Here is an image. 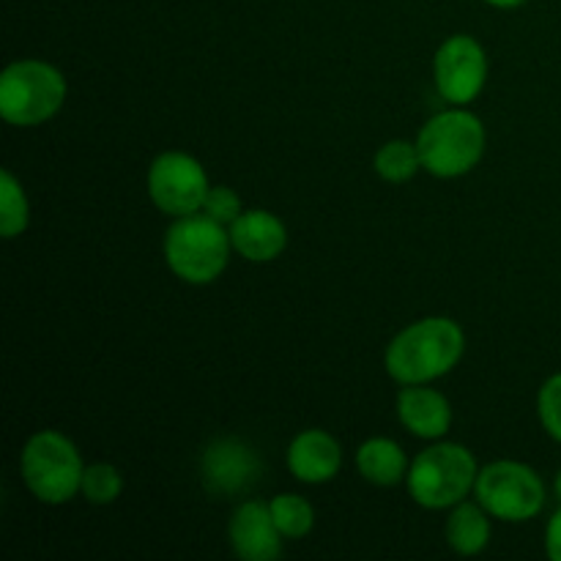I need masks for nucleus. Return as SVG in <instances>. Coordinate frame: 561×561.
Segmentation results:
<instances>
[{
  "label": "nucleus",
  "mask_w": 561,
  "mask_h": 561,
  "mask_svg": "<svg viewBox=\"0 0 561 561\" xmlns=\"http://www.w3.org/2000/svg\"><path fill=\"white\" fill-rule=\"evenodd\" d=\"M447 546L453 548L458 557H477L491 542V515L480 502H460L449 510L447 518Z\"/></svg>",
  "instance_id": "dca6fc26"
},
{
  "label": "nucleus",
  "mask_w": 561,
  "mask_h": 561,
  "mask_svg": "<svg viewBox=\"0 0 561 561\" xmlns=\"http://www.w3.org/2000/svg\"><path fill=\"white\" fill-rule=\"evenodd\" d=\"M546 553L553 561H561V507L551 515L546 526Z\"/></svg>",
  "instance_id": "5701e85b"
},
{
  "label": "nucleus",
  "mask_w": 561,
  "mask_h": 561,
  "mask_svg": "<svg viewBox=\"0 0 561 561\" xmlns=\"http://www.w3.org/2000/svg\"><path fill=\"white\" fill-rule=\"evenodd\" d=\"M164 263L186 285H211L222 277L233 255L230 230L197 211L173 219L164 233Z\"/></svg>",
  "instance_id": "7ed1b4c3"
},
{
  "label": "nucleus",
  "mask_w": 561,
  "mask_h": 561,
  "mask_svg": "<svg viewBox=\"0 0 561 561\" xmlns=\"http://www.w3.org/2000/svg\"><path fill=\"white\" fill-rule=\"evenodd\" d=\"M285 463L294 480L305 485H323V482H332L343 469V447L332 433L310 427L290 442Z\"/></svg>",
  "instance_id": "f8f14e48"
},
{
  "label": "nucleus",
  "mask_w": 561,
  "mask_h": 561,
  "mask_svg": "<svg viewBox=\"0 0 561 561\" xmlns=\"http://www.w3.org/2000/svg\"><path fill=\"white\" fill-rule=\"evenodd\" d=\"M230 548L241 561H274L283 553V540L268 502H241L228 526Z\"/></svg>",
  "instance_id": "9b49d317"
},
{
  "label": "nucleus",
  "mask_w": 561,
  "mask_h": 561,
  "mask_svg": "<svg viewBox=\"0 0 561 561\" xmlns=\"http://www.w3.org/2000/svg\"><path fill=\"white\" fill-rule=\"evenodd\" d=\"M373 168L387 184H405L422 170L420 148L411 140H389L373 157Z\"/></svg>",
  "instance_id": "a211bd4d"
},
{
  "label": "nucleus",
  "mask_w": 561,
  "mask_h": 561,
  "mask_svg": "<svg viewBox=\"0 0 561 561\" xmlns=\"http://www.w3.org/2000/svg\"><path fill=\"white\" fill-rule=\"evenodd\" d=\"M485 3L493 5V9H518L526 0H485Z\"/></svg>",
  "instance_id": "b1692460"
},
{
  "label": "nucleus",
  "mask_w": 561,
  "mask_h": 561,
  "mask_svg": "<svg viewBox=\"0 0 561 561\" xmlns=\"http://www.w3.org/2000/svg\"><path fill=\"white\" fill-rule=\"evenodd\" d=\"M66 77L58 66L38 58L14 60L0 75V115L16 129L47 124L64 110Z\"/></svg>",
  "instance_id": "39448f33"
},
{
  "label": "nucleus",
  "mask_w": 561,
  "mask_h": 561,
  "mask_svg": "<svg viewBox=\"0 0 561 561\" xmlns=\"http://www.w3.org/2000/svg\"><path fill=\"white\" fill-rule=\"evenodd\" d=\"M268 507H272L274 524L285 540H301L316 526V510L299 493H279L268 502Z\"/></svg>",
  "instance_id": "6ab92c4d"
},
{
  "label": "nucleus",
  "mask_w": 561,
  "mask_h": 561,
  "mask_svg": "<svg viewBox=\"0 0 561 561\" xmlns=\"http://www.w3.org/2000/svg\"><path fill=\"white\" fill-rule=\"evenodd\" d=\"M31 225V201L25 195V186L11 170L0 173V236L16 239Z\"/></svg>",
  "instance_id": "f3484780"
},
{
  "label": "nucleus",
  "mask_w": 561,
  "mask_h": 561,
  "mask_svg": "<svg viewBox=\"0 0 561 561\" xmlns=\"http://www.w3.org/2000/svg\"><path fill=\"white\" fill-rule=\"evenodd\" d=\"M398 420L411 436L438 442L453 427V405L438 389L427 383H411L398 392Z\"/></svg>",
  "instance_id": "ddd939ff"
},
{
  "label": "nucleus",
  "mask_w": 561,
  "mask_h": 561,
  "mask_svg": "<svg viewBox=\"0 0 561 561\" xmlns=\"http://www.w3.org/2000/svg\"><path fill=\"white\" fill-rule=\"evenodd\" d=\"M537 416L542 431L561 444V373L548 378L537 392Z\"/></svg>",
  "instance_id": "412c9836"
},
{
  "label": "nucleus",
  "mask_w": 561,
  "mask_h": 561,
  "mask_svg": "<svg viewBox=\"0 0 561 561\" xmlns=\"http://www.w3.org/2000/svg\"><path fill=\"white\" fill-rule=\"evenodd\" d=\"M146 190L159 211L179 219L203 211L211 181L201 159L186 151H164L148 168Z\"/></svg>",
  "instance_id": "6e6552de"
},
{
  "label": "nucleus",
  "mask_w": 561,
  "mask_h": 561,
  "mask_svg": "<svg viewBox=\"0 0 561 561\" xmlns=\"http://www.w3.org/2000/svg\"><path fill=\"white\" fill-rule=\"evenodd\" d=\"M488 135L480 115L466 107H455L427 118L416 135L422 170L433 179H460L471 173L485 157Z\"/></svg>",
  "instance_id": "f03ea898"
},
{
  "label": "nucleus",
  "mask_w": 561,
  "mask_h": 561,
  "mask_svg": "<svg viewBox=\"0 0 561 561\" xmlns=\"http://www.w3.org/2000/svg\"><path fill=\"white\" fill-rule=\"evenodd\" d=\"M203 214H208L219 225L230 228L244 214V206H241V197L236 190H230V186H211L206 203H203Z\"/></svg>",
  "instance_id": "4be33fe9"
},
{
  "label": "nucleus",
  "mask_w": 561,
  "mask_h": 561,
  "mask_svg": "<svg viewBox=\"0 0 561 561\" xmlns=\"http://www.w3.org/2000/svg\"><path fill=\"white\" fill-rule=\"evenodd\" d=\"M474 499L491 518L504 524H526L546 507V482L520 460H493L480 469Z\"/></svg>",
  "instance_id": "0eeeda50"
},
{
  "label": "nucleus",
  "mask_w": 561,
  "mask_h": 561,
  "mask_svg": "<svg viewBox=\"0 0 561 561\" xmlns=\"http://www.w3.org/2000/svg\"><path fill=\"white\" fill-rule=\"evenodd\" d=\"M466 354V334L458 321L444 316L422 318L394 334L383 354L389 378L400 387L433 383L453 373Z\"/></svg>",
  "instance_id": "f257e3e1"
},
{
  "label": "nucleus",
  "mask_w": 561,
  "mask_h": 561,
  "mask_svg": "<svg viewBox=\"0 0 561 561\" xmlns=\"http://www.w3.org/2000/svg\"><path fill=\"white\" fill-rule=\"evenodd\" d=\"M480 463L469 447L453 442L431 444L409 466V496L425 510H453L474 496Z\"/></svg>",
  "instance_id": "20e7f679"
},
{
  "label": "nucleus",
  "mask_w": 561,
  "mask_h": 561,
  "mask_svg": "<svg viewBox=\"0 0 561 561\" xmlns=\"http://www.w3.org/2000/svg\"><path fill=\"white\" fill-rule=\"evenodd\" d=\"M20 474L36 502L60 507L80 496L85 463H82L80 449L64 433L38 431L22 447Z\"/></svg>",
  "instance_id": "423d86ee"
},
{
  "label": "nucleus",
  "mask_w": 561,
  "mask_h": 561,
  "mask_svg": "<svg viewBox=\"0 0 561 561\" xmlns=\"http://www.w3.org/2000/svg\"><path fill=\"white\" fill-rule=\"evenodd\" d=\"M203 482L211 493L236 496L250 491L252 482L261 474V460L255 449L239 438H217L206 447L201 458Z\"/></svg>",
  "instance_id": "9d476101"
},
{
  "label": "nucleus",
  "mask_w": 561,
  "mask_h": 561,
  "mask_svg": "<svg viewBox=\"0 0 561 561\" xmlns=\"http://www.w3.org/2000/svg\"><path fill=\"white\" fill-rule=\"evenodd\" d=\"M553 493H557V499L561 502V469H559L557 480H553Z\"/></svg>",
  "instance_id": "393cba45"
},
{
  "label": "nucleus",
  "mask_w": 561,
  "mask_h": 561,
  "mask_svg": "<svg viewBox=\"0 0 561 561\" xmlns=\"http://www.w3.org/2000/svg\"><path fill=\"white\" fill-rule=\"evenodd\" d=\"M233 252L250 263H272L288 247V228L277 214L266 208H250L230 225Z\"/></svg>",
  "instance_id": "4468645a"
},
{
  "label": "nucleus",
  "mask_w": 561,
  "mask_h": 561,
  "mask_svg": "<svg viewBox=\"0 0 561 561\" xmlns=\"http://www.w3.org/2000/svg\"><path fill=\"white\" fill-rule=\"evenodd\" d=\"M433 82L444 102L466 107L482 93L488 82V53L469 33L444 38L433 55Z\"/></svg>",
  "instance_id": "1a4fd4ad"
},
{
  "label": "nucleus",
  "mask_w": 561,
  "mask_h": 561,
  "mask_svg": "<svg viewBox=\"0 0 561 561\" xmlns=\"http://www.w3.org/2000/svg\"><path fill=\"white\" fill-rule=\"evenodd\" d=\"M411 460L394 438L373 436L356 449V471L362 480L378 488H394L409 477Z\"/></svg>",
  "instance_id": "2eb2a0df"
},
{
  "label": "nucleus",
  "mask_w": 561,
  "mask_h": 561,
  "mask_svg": "<svg viewBox=\"0 0 561 561\" xmlns=\"http://www.w3.org/2000/svg\"><path fill=\"white\" fill-rule=\"evenodd\" d=\"M121 493H124V474L115 469L113 463H91L85 466V474H82V488L80 496L85 502L104 507V504L118 502Z\"/></svg>",
  "instance_id": "aec40b11"
}]
</instances>
